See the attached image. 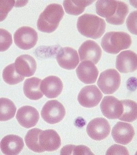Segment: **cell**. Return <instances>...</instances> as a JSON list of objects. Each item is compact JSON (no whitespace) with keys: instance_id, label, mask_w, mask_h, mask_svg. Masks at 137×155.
<instances>
[{"instance_id":"obj_1","label":"cell","mask_w":137,"mask_h":155,"mask_svg":"<svg viewBox=\"0 0 137 155\" xmlns=\"http://www.w3.org/2000/svg\"><path fill=\"white\" fill-rule=\"evenodd\" d=\"M95 6L99 16L105 18L108 23L115 25H123L129 12L127 4L120 1H97Z\"/></svg>"},{"instance_id":"obj_2","label":"cell","mask_w":137,"mask_h":155,"mask_svg":"<svg viewBox=\"0 0 137 155\" xmlns=\"http://www.w3.org/2000/svg\"><path fill=\"white\" fill-rule=\"evenodd\" d=\"M64 15V12L61 5L50 4L39 16L37 22L38 30L47 33H52L58 28Z\"/></svg>"},{"instance_id":"obj_3","label":"cell","mask_w":137,"mask_h":155,"mask_svg":"<svg viewBox=\"0 0 137 155\" xmlns=\"http://www.w3.org/2000/svg\"><path fill=\"white\" fill-rule=\"evenodd\" d=\"M105 21L95 15L85 14L80 16L77 28L84 36L94 39L99 38L105 32Z\"/></svg>"},{"instance_id":"obj_4","label":"cell","mask_w":137,"mask_h":155,"mask_svg":"<svg viewBox=\"0 0 137 155\" xmlns=\"http://www.w3.org/2000/svg\"><path fill=\"white\" fill-rule=\"evenodd\" d=\"M132 44V37L129 34L124 32H108L103 36L101 41L104 51L113 54L129 49Z\"/></svg>"},{"instance_id":"obj_5","label":"cell","mask_w":137,"mask_h":155,"mask_svg":"<svg viewBox=\"0 0 137 155\" xmlns=\"http://www.w3.org/2000/svg\"><path fill=\"white\" fill-rule=\"evenodd\" d=\"M121 76L114 69H108L100 74L97 85L105 94H112L121 85Z\"/></svg>"},{"instance_id":"obj_6","label":"cell","mask_w":137,"mask_h":155,"mask_svg":"<svg viewBox=\"0 0 137 155\" xmlns=\"http://www.w3.org/2000/svg\"><path fill=\"white\" fill-rule=\"evenodd\" d=\"M65 113L63 105L56 100H52L46 102L42 107L41 116L48 123L55 124L63 119Z\"/></svg>"},{"instance_id":"obj_7","label":"cell","mask_w":137,"mask_h":155,"mask_svg":"<svg viewBox=\"0 0 137 155\" xmlns=\"http://www.w3.org/2000/svg\"><path fill=\"white\" fill-rule=\"evenodd\" d=\"M16 46L20 49L27 50L35 47L38 41V34L34 28L24 26L16 30L14 34Z\"/></svg>"},{"instance_id":"obj_8","label":"cell","mask_w":137,"mask_h":155,"mask_svg":"<svg viewBox=\"0 0 137 155\" xmlns=\"http://www.w3.org/2000/svg\"><path fill=\"white\" fill-rule=\"evenodd\" d=\"M111 127L105 118L98 117L92 120L88 124L86 132L89 136L96 141H101L109 136Z\"/></svg>"},{"instance_id":"obj_9","label":"cell","mask_w":137,"mask_h":155,"mask_svg":"<svg viewBox=\"0 0 137 155\" xmlns=\"http://www.w3.org/2000/svg\"><path fill=\"white\" fill-rule=\"evenodd\" d=\"M102 92L95 85H88L83 87L78 96V101L80 105L88 108L97 106L102 99Z\"/></svg>"},{"instance_id":"obj_10","label":"cell","mask_w":137,"mask_h":155,"mask_svg":"<svg viewBox=\"0 0 137 155\" xmlns=\"http://www.w3.org/2000/svg\"><path fill=\"white\" fill-rule=\"evenodd\" d=\"M100 109L102 114L110 120L119 119L123 111L121 101L113 96H106L100 104Z\"/></svg>"},{"instance_id":"obj_11","label":"cell","mask_w":137,"mask_h":155,"mask_svg":"<svg viewBox=\"0 0 137 155\" xmlns=\"http://www.w3.org/2000/svg\"><path fill=\"white\" fill-rule=\"evenodd\" d=\"M78 53L81 61H89L96 64L101 58L102 50L95 41L88 40L81 45Z\"/></svg>"},{"instance_id":"obj_12","label":"cell","mask_w":137,"mask_h":155,"mask_svg":"<svg viewBox=\"0 0 137 155\" xmlns=\"http://www.w3.org/2000/svg\"><path fill=\"white\" fill-rule=\"evenodd\" d=\"M56 59L60 67L67 70L76 68L79 63L77 51L69 47L61 48L57 53Z\"/></svg>"},{"instance_id":"obj_13","label":"cell","mask_w":137,"mask_h":155,"mask_svg":"<svg viewBox=\"0 0 137 155\" xmlns=\"http://www.w3.org/2000/svg\"><path fill=\"white\" fill-rule=\"evenodd\" d=\"M115 67L121 73L134 72L137 68V54L131 50L122 51L116 57Z\"/></svg>"},{"instance_id":"obj_14","label":"cell","mask_w":137,"mask_h":155,"mask_svg":"<svg viewBox=\"0 0 137 155\" xmlns=\"http://www.w3.org/2000/svg\"><path fill=\"white\" fill-rule=\"evenodd\" d=\"M111 134L116 143L127 145L133 139L135 130L130 124L119 122L113 128Z\"/></svg>"},{"instance_id":"obj_15","label":"cell","mask_w":137,"mask_h":155,"mask_svg":"<svg viewBox=\"0 0 137 155\" xmlns=\"http://www.w3.org/2000/svg\"><path fill=\"white\" fill-rule=\"evenodd\" d=\"M16 119L22 127L30 128L37 124L39 119V114L35 107L30 106H23L18 110Z\"/></svg>"},{"instance_id":"obj_16","label":"cell","mask_w":137,"mask_h":155,"mask_svg":"<svg viewBox=\"0 0 137 155\" xmlns=\"http://www.w3.org/2000/svg\"><path fill=\"white\" fill-rule=\"evenodd\" d=\"M76 71L79 79L86 84L95 83L99 74V70L95 64L89 61L81 62Z\"/></svg>"},{"instance_id":"obj_17","label":"cell","mask_w":137,"mask_h":155,"mask_svg":"<svg viewBox=\"0 0 137 155\" xmlns=\"http://www.w3.org/2000/svg\"><path fill=\"white\" fill-rule=\"evenodd\" d=\"M39 143L45 152H53L60 148L61 140L56 131L53 129L42 130L39 135Z\"/></svg>"},{"instance_id":"obj_18","label":"cell","mask_w":137,"mask_h":155,"mask_svg":"<svg viewBox=\"0 0 137 155\" xmlns=\"http://www.w3.org/2000/svg\"><path fill=\"white\" fill-rule=\"evenodd\" d=\"M41 88L42 93L46 97L48 98H55L61 94L63 84L58 77L48 76L42 81Z\"/></svg>"},{"instance_id":"obj_19","label":"cell","mask_w":137,"mask_h":155,"mask_svg":"<svg viewBox=\"0 0 137 155\" xmlns=\"http://www.w3.org/2000/svg\"><path fill=\"white\" fill-rule=\"evenodd\" d=\"M25 146L23 140L19 136L9 134L4 137L1 141V150L7 155H18Z\"/></svg>"},{"instance_id":"obj_20","label":"cell","mask_w":137,"mask_h":155,"mask_svg":"<svg viewBox=\"0 0 137 155\" xmlns=\"http://www.w3.org/2000/svg\"><path fill=\"white\" fill-rule=\"evenodd\" d=\"M15 65L17 72L24 77H30L35 74L37 64L30 55H21L16 58Z\"/></svg>"},{"instance_id":"obj_21","label":"cell","mask_w":137,"mask_h":155,"mask_svg":"<svg viewBox=\"0 0 137 155\" xmlns=\"http://www.w3.org/2000/svg\"><path fill=\"white\" fill-rule=\"evenodd\" d=\"M42 80L38 78H30L25 80L23 83V92L28 98L37 101L43 97L41 86Z\"/></svg>"},{"instance_id":"obj_22","label":"cell","mask_w":137,"mask_h":155,"mask_svg":"<svg viewBox=\"0 0 137 155\" xmlns=\"http://www.w3.org/2000/svg\"><path fill=\"white\" fill-rule=\"evenodd\" d=\"M121 101L123 104V111L119 119L122 121L129 123L137 120V102L129 99Z\"/></svg>"},{"instance_id":"obj_23","label":"cell","mask_w":137,"mask_h":155,"mask_svg":"<svg viewBox=\"0 0 137 155\" xmlns=\"http://www.w3.org/2000/svg\"><path fill=\"white\" fill-rule=\"evenodd\" d=\"M94 2L93 1H64L63 6L68 14L78 16L84 12L85 7Z\"/></svg>"},{"instance_id":"obj_24","label":"cell","mask_w":137,"mask_h":155,"mask_svg":"<svg viewBox=\"0 0 137 155\" xmlns=\"http://www.w3.org/2000/svg\"><path fill=\"white\" fill-rule=\"evenodd\" d=\"M17 108L12 101L6 98H0V120L5 122L13 118Z\"/></svg>"},{"instance_id":"obj_25","label":"cell","mask_w":137,"mask_h":155,"mask_svg":"<svg viewBox=\"0 0 137 155\" xmlns=\"http://www.w3.org/2000/svg\"><path fill=\"white\" fill-rule=\"evenodd\" d=\"M42 130L40 129H30L25 136V141L26 146L30 150L36 153H43L44 150L41 148L39 143V135Z\"/></svg>"},{"instance_id":"obj_26","label":"cell","mask_w":137,"mask_h":155,"mask_svg":"<svg viewBox=\"0 0 137 155\" xmlns=\"http://www.w3.org/2000/svg\"><path fill=\"white\" fill-rule=\"evenodd\" d=\"M2 76L4 82L9 85L17 84L25 79L24 77L17 72L15 63L11 64L4 69Z\"/></svg>"},{"instance_id":"obj_27","label":"cell","mask_w":137,"mask_h":155,"mask_svg":"<svg viewBox=\"0 0 137 155\" xmlns=\"http://www.w3.org/2000/svg\"><path fill=\"white\" fill-rule=\"evenodd\" d=\"M61 155H94L91 150L87 146L85 145L75 146L73 145H68L62 148Z\"/></svg>"},{"instance_id":"obj_28","label":"cell","mask_w":137,"mask_h":155,"mask_svg":"<svg viewBox=\"0 0 137 155\" xmlns=\"http://www.w3.org/2000/svg\"><path fill=\"white\" fill-rule=\"evenodd\" d=\"M0 31V50L1 52H4L9 49L12 44V37L11 33L6 30L1 28Z\"/></svg>"},{"instance_id":"obj_29","label":"cell","mask_w":137,"mask_h":155,"mask_svg":"<svg viewBox=\"0 0 137 155\" xmlns=\"http://www.w3.org/2000/svg\"><path fill=\"white\" fill-rule=\"evenodd\" d=\"M127 27L133 34L137 35V11L130 13L126 21Z\"/></svg>"},{"instance_id":"obj_30","label":"cell","mask_w":137,"mask_h":155,"mask_svg":"<svg viewBox=\"0 0 137 155\" xmlns=\"http://www.w3.org/2000/svg\"><path fill=\"white\" fill-rule=\"evenodd\" d=\"M106 155H129L128 150L124 146L115 144L107 150Z\"/></svg>"}]
</instances>
